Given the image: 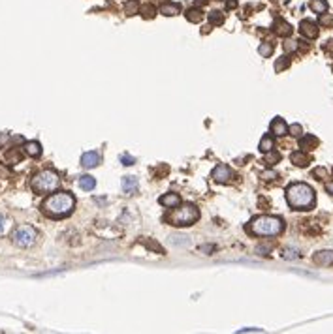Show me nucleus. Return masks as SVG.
<instances>
[{"label": "nucleus", "instance_id": "obj_10", "mask_svg": "<svg viewBox=\"0 0 333 334\" xmlns=\"http://www.w3.org/2000/svg\"><path fill=\"white\" fill-rule=\"evenodd\" d=\"M269 130H271V134L277 135V137H282V135H286V134H288V126H286V122H284L280 117L273 118V122L269 124Z\"/></svg>", "mask_w": 333, "mask_h": 334}, {"label": "nucleus", "instance_id": "obj_22", "mask_svg": "<svg viewBox=\"0 0 333 334\" xmlns=\"http://www.w3.org/2000/svg\"><path fill=\"white\" fill-rule=\"evenodd\" d=\"M94 186H96V181H94L90 175H83V177L79 179V188H81V190H87V192H90Z\"/></svg>", "mask_w": 333, "mask_h": 334}, {"label": "nucleus", "instance_id": "obj_9", "mask_svg": "<svg viewBox=\"0 0 333 334\" xmlns=\"http://www.w3.org/2000/svg\"><path fill=\"white\" fill-rule=\"evenodd\" d=\"M102 158L98 152H94V150H90V152H85L83 156H81V166L85 167V169H92V167L100 166Z\"/></svg>", "mask_w": 333, "mask_h": 334}, {"label": "nucleus", "instance_id": "obj_5", "mask_svg": "<svg viewBox=\"0 0 333 334\" xmlns=\"http://www.w3.org/2000/svg\"><path fill=\"white\" fill-rule=\"evenodd\" d=\"M58 186H60V177L51 169H44V171L36 173L30 181V188L36 194H51V192L58 190Z\"/></svg>", "mask_w": 333, "mask_h": 334}, {"label": "nucleus", "instance_id": "obj_8", "mask_svg": "<svg viewBox=\"0 0 333 334\" xmlns=\"http://www.w3.org/2000/svg\"><path fill=\"white\" fill-rule=\"evenodd\" d=\"M299 32L303 34L307 40H315V38H318V25L315 23V21H309V19H303L301 23H299Z\"/></svg>", "mask_w": 333, "mask_h": 334}, {"label": "nucleus", "instance_id": "obj_37", "mask_svg": "<svg viewBox=\"0 0 333 334\" xmlns=\"http://www.w3.org/2000/svg\"><path fill=\"white\" fill-rule=\"evenodd\" d=\"M8 141H10V135H8V134H0V147H6Z\"/></svg>", "mask_w": 333, "mask_h": 334}, {"label": "nucleus", "instance_id": "obj_21", "mask_svg": "<svg viewBox=\"0 0 333 334\" xmlns=\"http://www.w3.org/2000/svg\"><path fill=\"white\" fill-rule=\"evenodd\" d=\"M185 17H187V21H189V23H202L203 12L200 10V8H190L189 12L185 14Z\"/></svg>", "mask_w": 333, "mask_h": 334}, {"label": "nucleus", "instance_id": "obj_32", "mask_svg": "<svg viewBox=\"0 0 333 334\" xmlns=\"http://www.w3.org/2000/svg\"><path fill=\"white\" fill-rule=\"evenodd\" d=\"M288 134L290 135H296V137H299L301 134H303V128L299 124H292V126H288Z\"/></svg>", "mask_w": 333, "mask_h": 334}, {"label": "nucleus", "instance_id": "obj_14", "mask_svg": "<svg viewBox=\"0 0 333 334\" xmlns=\"http://www.w3.org/2000/svg\"><path fill=\"white\" fill-rule=\"evenodd\" d=\"M290 162L298 167H307L311 164V158L305 154V150H298V152H294L290 156Z\"/></svg>", "mask_w": 333, "mask_h": 334}, {"label": "nucleus", "instance_id": "obj_38", "mask_svg": "<svg viewBox=\"0 0 333 334\" xmlns=\"http://www.w3.org/2000/svg\"><path fill=\"white\" fill-rule=\"evenodd\" d=\"M226 8L228 10H235L237 8V0H226Z\"/></svg>", "mask_w": 333, "mask_h": 334}, {"label": "nucleus", "instance_id": "obj_12", "mask_svg": "<svg viewBox=\"0 0 333 334\" xmlns=\"http://www.w3.org/2000/svg\"><path fill=\"white\" fill-rule=\"evenodd\" d=\"M121 186H123V192L126 195H134L136 192H138V179L136 177H123V182H121Z\"/></svg>", "mask_w": 333, "mask_h": 334}, {"label": "nucleus", "instance_id": "obj_27", "mask_svg": "<svg viewBox=\"0 0 333 334\" xmlns=\"http://www.w3.org/2000/svg\"><path fill=\"white\" fill-rule=\"evenodd\" d=\"M280 255H282V259H298L301 253H299V250H296V248H284Z\"/></svg>", "mask_w": 333, "mask_h": 334}, {"label": "nucleus", "instance_id": "obj_28", "mask_svg": "<svg viewBox=\"0 0 333 334\" xmlns=\"http://www.w3.org/2000/svg\"><path fill=\"white\" fill-rule=\"evenodd\" d=\"M320 25L322 27H333V14H320Z\"/></svg>", "mask_w": 333, "mask_h": 334}, {"label": "nucleus", "instance_id": "obj_29", "mask_svg": "<svg viewBox=\"0 0 333 334\" xmlns=\"http://www.w3.org/2000/svg\"><path fill=\"white\" fill-rule=\"evenodd\" d=\"M288 66H290V56H280V58L277 60L275 70L277 71H282L284 68H288Z\"/></svg>", "mask_w": 333, "mask_h": 334}, {"label": "nucleus", "instance_id": "obj_15", "mask_svg": "<svg viewBox=\"0 0 333 334\" xmlns=\"http://www.w3.org/2000/svg\"><path fill=\"white\" fill-rule=\"evenodd\" d=\"M23 149H25V154L30 156V158H38L42 154V145L38 141H27Z\"/></svg>", "mask_w": 333, "mask_h": 334}, {"label": "nucleus", "instance_id": "obj_25", "mask_svg": "<svg viewBox=\"0 0 333 334\" xmlns=\"http://www.w3.org/2000/svg\"><path fill=\"white\" fill-rule=\"evenodd\" d=\"M124 14H126V15L140 14V4H138L136 0H130V2H126V4H124Z\"/></svg>", "mask_w": 333, "mask_h": 334}, {"label": "nucleus", "instance_id": "obj_19", "mask_svg": "<svg viewBox=\"0 0 333 334\" xmlns=\"http://www.w3.org/2000/svg\"><path fill=\"white\" fill-rule=\"evenodd\" d=\"M258 149H260V152H269V150H273L275 149V141H273V135H263L260 141V145H258Z\"/></svg>", "mask_w": 333, "mask_h": 334}, {"label": "nucleus", "instance_id": "obj_39", "mask_svg": "<svg viewBox=\"0 0 333 334\" xmlns=\"http://www.w3.org/2000/svg\"><path fill=\"white\" fill-rule=\"evenodd\" d=\"M326 192H328V194H332V195H333V181H332V182H328V184H326Z\"/></svg>", "mask_w": 333, "mask_h": 334}, {"label": "nucleus", "instance_id": "obj_16", "mask_svg": "<svg viewBox=\"0 0 333 334\" xmlns=\"http://www.w3.org/2000/svg\"><path fill=\"white\" fill-rule=\"evenodd\" d=\"M273 30H275L277 36H284V38L292 34V27H290L284 19H277L275 25H273Z\"/></svg>", "mask_w": 333, "mask_h": 334}, {"label": "nucleus", "instance_id": "obj_24", "mask_svg": "<svg viewBox=\"0 0 333 334\" xmlns=\"http://www.w3.org/2000/svg\"><path fill=\"white\" fill-rule=\"evenodd\" d=\"M140 14L143 15L145 19H153L155 14H157V8H155L153 4H141V6H140Z\"/></svg>", "mask_w": 333, "mask_h": 334}, {"label": "nucleus", "instance_id": "obj_35", "mask_svg": "<svg viewBox=\"0 0 333 334\" xmlns=\"http://www.w3.org/2000/svg\"><path fill=\"white\" fill-rule=\"evenodd\" d=\"M121 162H123V166H134L136 164V160L132 156H128V154H123L121 156Z\"/></svg>", "mask_w": 333, "mask_h": 334}, {"label": "nucleus", "instance_id": "obj_30", "mask_svg": "<svg viewBox=\"0 0 333 334\" xmlns=\"http://www.w3.org/2000/svg\"><path fill=\"white\" fill-rule=\"evenodd\" d=\"M19 160H21V154H19L17 149H14V150H10V152L6 154V162L8 164H14V162H19Z\"/></svg>", "mask_w": 333, "mask_h": 334}, {"label": "nucleus", "instance_id": "obj_2", "mask_svg": "<svg viewBox=\"0 0 333 334\" xmlns=\"http://www.w3.org/2000/svg\"><path fill=\"white\" fill-rule=\"evenodd\" d=\"M286 203L294 210H311L316 203V195L309 184L294 182L286 188Z\"/></svg>", "mask_w": 333, "mask_h": 334}, {"label": "nucleus", "instance_id": "obj_31", "mask_svg": "<svg viewBox=\"0 0 333 334\" xmlns=\"http://www.w3.org/2000/svg\"><path fill=\"white\" fill-rule=\"evenodd\" d=\"M267 156H265V162L269 164V166H273V164H277L279 160H280V154L273 152V150H269V152H265Z\"/></svg>", "mask_w": 333, "mask_h": 334}, {"label": "nucleus", "instance_id": "obj_23", "mask_svg": "<svg viewBox=\"0 0 333 334\" xmlns=\"http://www.w3.org/2000/svg\"><path fill=\"white\" fill-rule=\"evenodd\" d=\"M207 17H209V23H211V25H217V27H220V25L224 23V14H222V12H218V10L209 12V14H207Z\"/></svg>", "mask_w": 333, "mask_h": 334}, {"label": "nucleus", "instance_id": "obj_17", "mask_svg": "<svg viewBox=\"0 0 333 334\" xmlns=\"http://www.w3.org/2000/svg\"><path fill=\"white\" fill-rule=\"evenodd\" d=\"M160 14L166 15V17H175V15L181 14V6L179 4H172V2H166L160 6Z\"/></svg>", "mask_w": 333, "mask_h": 334}, {"label": "nucleus", "instance_id": "obj_26", "mask_svg": "<svg viewBox=\"0 0 333 334\" xmlns=\"http://www.w3.org/2000/svg\"><path fill=\"white\" fill-rule=\"evenodd\" d=\"M258 53H260V55L263 56V58L271 56V53H273V45H271L269 42H263V43L260 45V47H258Z\"/></svg>", "mask_w": 333, "mask_h": 334}, {"label": "nucleus", "instance_id": "obj_34", "mask_svg": "<svg viewBox=\"0 0 333 334\" xmlns=\"http://www.w3.org/2000/svg\"><path fill=\"white\" fill-rule=\"evenodd\" d=\"M8 227H10V220H8V218H4V216L0 214V235H4Z\"/></svg>", "mask_w": 333, "mask_h": 334}, {"label": "nucleus", "instance_id": "obj_20", "mask_svg": "<svg viewBox=\"0 0 333 334\" xmlns=\"http://www.w3.org/2000/svg\"><path fill=\"white\" fill-rule=\"evenodd\" d=\"M309 8H311L315 14H326L330 6H328L326 0H311V2H309Z\"/></svg>", "mask_w": 333, "mask_h": 334}, {"label": "nucleus", "instance_id": "obj_1", "mask_svg": "<svg viewBox=\"0 0 333 334\" xmlns=\"http://www.w3.org/2000/svg\"><path fill=\"white\" fill-rule=\"evenodd\" d=\"M73 207H75V197L70 192H57L44 199L42 212L47 218H64L72 214Z\"/></svg>", "mask_w": 333, "mask_h": 334}, {"label": "nucleus", "instance_id": "obj_33", "mask_svg": "<svg viewBox=\"0 0 333 334\" xmlns=\"http://www.w3.org/2000/svg\"><path fill=\"white\" fill-rule=\"evenodd\" d=\"M313 177H316L318 181H324V179L328 177V171H326L324 167H316V169L313 171Z\"/></svg>", "mask_w": 333, "mask_h": 334}, {"label": "nucleus", "instance_id": "obj_18", "mask_svg": "<svg viewBox=\"0 0 333 334\" xmlns=\"http://www.w3.org/2000/svg\"><path fill=\"white\" fill-rule=\"evenodd\" d=\"M318 147V139L315 137V135H303L301 139H299V149L301 150H313V149H316Z\"/></svg>", "mask_w": 333, "mask_h": 334}, {"label": "nucleus", "instance_id": "obj_6", "mask_svg": "<svg viewBox=\"0 0 333 334\" xmlns=\"http://www.w3.org/2000/svg\"><path fill=\"white\" fill-rule=\"evenodd\" d=\"M36 238H38V231L32 225H19V227H15L14 233H12V242L17 248H30V246H34Z\"/></svg>", "mask_w": 333, "mask_h": 334}, {"label": "nucleus", "instance_id": "obj_4", "mask_svg": "<svg viewBox=\"0 0 333 334\" xmlns=\"http://www.w3.org/2000/svg\"><path fill=\"white\" fill-rule=\"evenodd\" d=\"M200 220V209L192 203H185V205H177L175 210H172L166 216V222L175 225V227H189Z\"/></svg>", "mask_w": 333, "mask_h": 334}, {"label": "nucleus", "instance_id": "obj_7", "mask_svg": "<svg viewBox=\"0 0 333 334\" xmlns=\"http://www.w3.org/2000/svg\"><path fill=\"white\" fill-rule=\"evenodd\" d=\"M211 177H213V181L218 182V184H226V182H230L233 179V171L226 166V164H220V166H217L213 169Z\"/></svg>", "mask_w": 333, "mask_h": 334}, {"label": "nucleus", "instance_id": "obj_36", "mask_svg": "<svg viewBox=\"0 0 333 334\" xmlns=\"http://www.w3.org/2000/svg\"><path fill=\"white\" fill-rule=\"evenodd\" d=\"M284 49L286 51H296L298 49V42H286L284 43Z\"/></svg>", "mask_w": 333, "mask_h": 334}, {"label": "nucleus", "instance_id": "obj_13", "mask_svg": "<svg viewBox=\"0 0 333 334\" xmlns=\"http://www.w3.org/2000/svg\"><path fill=\"white\" fill-rule=\"evenodd\" d=\"M158 203L162 207H168V209H175L177 205H181V197L179 194H166L158 199Z\"/></svg>", "mask_w": 333, "mask_h": 334}, {"label": "nucleus", "instance_id": "obj_11", "mask_svg": "<svg viewBox=\"0 0 333 334\" xmlns=\"http://www.w3.org/2000/svg\"><path fill=\"white\" fill-rule=\"evenodd\" d=\"M315 263L322 265V267H330L333 265V251L332 250H320L315 253Z\"/></svg>", "mask_w": 333, "mask_h": 334}, {"label": "nucleus", "instance_id": "obj_40", "mask_svg": "<svg viewBox=\"0 0 333 334\" xmlns=\"http://www.w3.org/2000/svg\"><path fill=\"white\" fill-rule=\"evenodd\" d=\"M324 49H326V51H333V40H330V42H326V45H324Z\"/></svg>", "mask_w": 333, "mask_h": 334}, {"label": "nucleus", "instance_id": "obj_3", "mask_svg": "<svg viewBox=\"0 0 333 334\" xmlns=\"http://www.w3.org/2000/svg\"><path fill=\"white\" fill-rule=\"evenodd\" d=\"M284 229V222L277 216H258L248 223V233L256 237H277Z\"/></svg>", "mask_w": 333, "mask_h": 334}]
</instances>
